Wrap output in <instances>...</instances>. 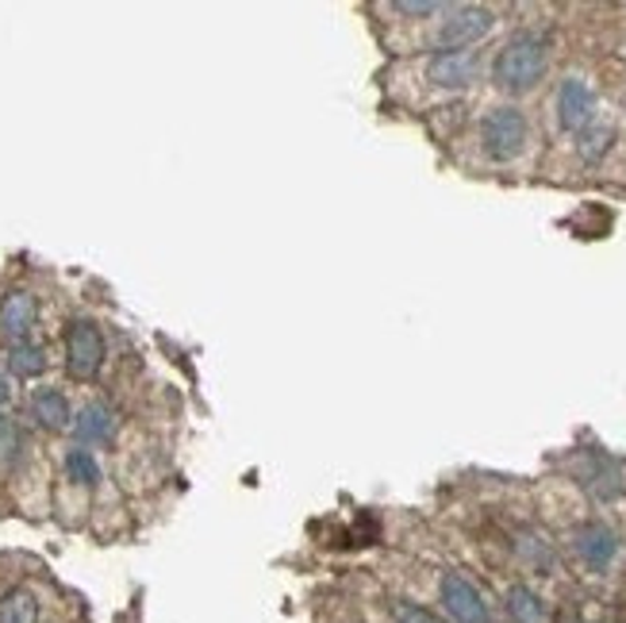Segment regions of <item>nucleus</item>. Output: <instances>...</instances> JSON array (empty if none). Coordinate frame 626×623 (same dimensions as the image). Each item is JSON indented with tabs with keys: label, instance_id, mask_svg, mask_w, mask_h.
Segmentation results:
<instances>
[{
	"label": "nucleus",
	"instance_id": "nucleus-11",
	"mask_svg": "<svg viewBox=\"0 0 626 623\" xmlns=\"http://www.w3.org/2000/svg\"><path fill=\"white\" fill-rule=\"evenodd\" d=\"M577 477L595 500H603V505H607V500H618V497H623V489H626L623 474H618V465L611 462V458H603V454H588Z\"/></svg>",
	"mask_w": 626,
	"mask_h": 623
},
{
	"label": "nucleus",
	"instance_id": "nucleus-19",
	"mask_svg": "<svg viewBox=\"0 0 626 623\" xmlns=\"http://www.w3.org/2000/svg\"><path fill=\"white\" fill-rule=\"evenodd\" d=\"M519 554H523L531 566H538V569H546L549 562H554V551H549V543L546 539H526V543H519Z\"/></svg>",
	"mask_w": 626,
	"mask_h": 623
},
{
	"label": "nucleus",
	"instance_id": "nucleus-7",
	"mask_svg": "<svg viewBox=\"0 0 626 623\" xmlns=\"http://www.w3.org/2000/svg\"><path fill=\"white\" fill-rule=\"evenodd\" d=\"M427 81L434 89H470L473 81H480V58L477 50H434L427 62Z\"/></svg>",
	"mask_w": 626,
	"mask_h": 623
},
{
	"label": "nucleus",
	"instance_id": "nucleus-13",
	"mask_svg": "<svg viewBox=\"0 0 626 623\" xmlns=\"http://www.w3.org/2000/svg\"><path fill=\"white\" fill-rule=\"evenodd\" d=\"M39 597L27 585H12L0 592V623H39Z\"/></svg>",
	"mask_w": 626,
	"mask_h": 623
},
{
	"label": "nucleus",
	"instance_id": "nucleus-20",
	"mask_svg": "<svg viewBox=\"0 0 626 623\" xmlns=\"http://www.w3.org/2000/svg\"><path fill=\"white\" fill-rule=\"evenodd\" d=\"M392 9H396L399 16H442L447 4H439V0H419V4H411V0H396Z\"/></svg>",
	"mask_w": 626,
	"mask_h": 623
},
{
	"label": "nucleus",
	"instance_id": "nucleus-5",
	"mask_svg": "<svg viewBox=\"0 0 626 623\" xmlns=\"http://www.w3.org/2000/svg\"><path fill=\"white\" fill-rule=\"evenodd\" d=\"M442 597V612L450 623H492V608L480 597V589L462 574H442L439 585Z\"/></svg>",
	"mask_w": 626,
	"mask_h": 623
},
{
	"label": "nucleus",
	"instance_id": "nucleus-4",
	"mask_svg": "<svg viewBox=\"0 0 626 623\" xmlns=\"http://www.w3.org/2000/svg\"><path fill=\"white\" fill-rule=\"evenodd\" d=\"M108 362V339L96 320L78 316L66 327V370L73 381H96Z\"/></svg>",
	"mask_w": 626,
	"mask_h": 623
},
{
	"label": "nucleus",
	"instance_id": "nucleus-22",
	"mask_svg": "<svg viewBox=\"0 0 626 623\" xmlns=\"http://www.w3.org/2000/svg\"><path fill=\"white\" fill-rule=\"evenodd\" d=\"M4 404H12V385H9V378L0 373V408H4Z\"/></svg>",
	"mask_w": 626,
	"mask_h": 623
},
{
	"label": "nucleus",
	"instance_id": "nucleus-18",
	"mask_svg": "<svg viewBox=\"0 0 626 623\" xmlns=\"http://www.w3.org/2000/svg\"><path fill=\"white\" fill-rule=\"evenodd\" d=\"M20 450H24V435H20V427L12 424V416H4V412H0V465L16 462Z\"/></svg>",
	"mask_w": 626,
	"mask_h": 623
},
{
	"label": "nucleus",
	"instance_id": "nucleus-1",
	"mask_svg": "<svg viewBox=\"0 0 626 623\" xmlns=\"http://www.w3.org/2000/svg\"><path fill=\"white\" fill-rule=\"evenodd\" d=\"M546 70H549V43L534 32H519L496 50L492 85L511 96H526L546 81Z\"/></svg>",
	"mask_w": 626,
	"mask_h": 623
},
{
	"label": "nucleus",
	"instance_id": "nucleus-17",
	"mask_svg": "<svg viewBox=\"0 0 626 623\" xmlns=\"http://www.w3.org/2000/svg\"><path fill=\"white\" fill-rule=\"evenodd\" d=\"M611 147H615V127L603 124V119H595L592 127H584V131L577 135V154L588 162V166H595V162L607 159Z\"/></svg>",
	"mask_w": 626,
	"mask_h": 623
},
{
	"label": "nucleus",
	"instance_id": "nucleus-2",
	"mask_svg": "<svg viewBox=\"0 0 626 623\" xmlns=\"http://www.w3.org/2000/svg\"><path fill=\"white\" fill-rule=\"evenodd\" d=\"M526 139H531V124H526V116L515 104H500V108H492L480 119V147L500 166L503 162H515L523 154Z\"/></svg>",
	"mask_w": 626,
	"mask_h": 623
},
{
	"label": "nucleus",
	"instance_id": "nucleus-14",
	"mask_svg": "<svg viewBox=\"0 0 626 623\" xmlns=\"http://www.w3.org/2000/svg\"><path fill=\"white\" fill-rule=\"evenodd\" d=\"M4 366H9L12 378L20 381H35L47 373V350L39 347V343H12L9 355H4Z\"/></svg>",
	"mask_w": 626,
	"mask_h": 623
},
{
	"label": "nucleus",
	"instance_id": "nucleus-21",
	"mask_svg": "<svg viewBox=\"0 0 626 623\" xmlns=\"http://www.w3.org/2000/svg\"><path fill=\"white\" fill-rule=\"evenodd\" d=\"M392 615H396V623H447V620H439L434 612H427V608L404 604V600H399V604L392 608Z\"/></svg>",
	"mask_w": 626,
	"mask_h": 623
},
{
	"label": "nucleus",
	"instance_id": "nucleus-3",
	"mask_svg": "<svg viewBox=\"0 0 626 623\" xmlns=\"http://www.w3.org/2000/svg\"><path fill=\"white\" fill-rule=\"evenodd\" d=\"M496 32V12L485 4H450L442 12V24L434 32V47L439 50H470L485 43Z\"/></svg>",
	"mask_w": 626,
	"mask_h": 623
},
{
	"label": "nucleus",
	"instance_id": "nucleus-9",
	"mask_svg": "<svg viewBox=\"0 0 626 623\" xmlns=\"http://www.w3.org/2000/svg\"><path fill=\"white\" fill-rule=\"evenodd\" d=\"M35 324H39V300L27 289L4 292V300H0V335L9 339V347L32 339Z\"/></svg>",
	"mask_w": 626,
	"mask_h": 623
},
{
	"label": "nucleus",
	"instance_id": "nucleus-12",
	"mask_svg": "<svg viewBox=\"0 0 626 623\" xmlns=\"http://www.w3.org/2000/svg\"><path fill=\"white\" fill-rule=\"evenodd\" d=\"M32 419L47 431H70L73 427V408H70V396L62 389H50L39 385L32 389Z\"/></svg>",
	"mask_w": 626,
	"mask_h": 623
},
{
	"label": "nucleus",
	"instance_id": "nucleus-10",
	"mask_svg": "<svg viewBox=\"0 0 626 623\" xmlns=\"http://www.w3.org/2000/svg\"><path fill=\"white\" fill-rule=\"evenodd\" d=\"M73 439H78V447H112L119 435V416L112 404L104 401H89L85 408L73 416Z\"/></svg>",
	"mask_w": 626,
	"mask_h": 623
},
{
	"label": "nucleus",
	"instance_id": "nucleus-8",
	"mask_svg": "<svg viewBox=\"0 0 626 623\" xmlns=\"http://www.w3.org/2000/svg\"><path fill=\"white\" fill-rule=\"evenodd\" d=\"M572 551H577V558L584 562L588 569L603 574L618 554V531L607 528L603 520H588L572 531Z\"/></svg>",
	"mask_w": 626,
	"mask_h": 623
},
{
	"label": "nucleus",
	"instance_id": "nucleus-15",
	"mask_svg": "<svg viewBox=\"0 0 626 623\" xmlns=\"http://www.w3.org/2000/svg\"><path fill=\"white\" fill-rule=\"evenodd\" d=\"M508 615L515 623H549V608L531 585H511L508 589Z\"/></svg>",
	"mask_w": 626,
	"mask_h": 623
},
{
	"label": "nucleus",
	"instance_id": "nucleus-16",
	"mask_svg": "<svg viewBox=\"0 0 626 623\" xmlns=\"http://www.w3.org/2000/svg\"><path fill=\"white\" fill-rule=\"evenodd\" d=\"M66 477H70L73 485H81V489H96V485L104 482V470L101 462H96V454L89 447H73L66 450Z\"/></svg>",
	"mask_w": 626,
	"mask_h": 623
},
{
	"label": "nucleus",
	"instance_id": "nucleus-6",
	"mask_svg": "<svg viewBox=\"0 0 626 623\" xmlns=\"http://www.w3.org/2000/svg\"><path fill=\"white\" fill-rule=\"evenodd\" d=\"M557 124L565 135H580L584 127L595 124V89L584 78H561L557 85Z\"/></svg>",
	"mask_w": 626,
	"mask_h": 623
}]
</instances>
